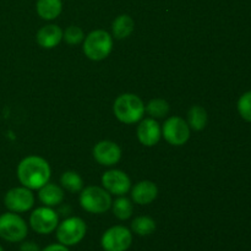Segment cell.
Instances as JSON below:
<instances>
[{
  "instance_id": "obj_26",
  "label": "cell",
  "mask_w": 251,
  "mask_h": 251,
  "mask_svg": "<svg viewBox=\"0 0 251 251\" xmlns=\"http://www.w3.org/2000/svg\"><path fill=\"white\" fill-rule=\"evenodd\" d=\"M20 251H41V249L37 243L31 242V240H27V242L24 240L22 244L20 245Z\"/></svg>"
},
{
  "instance_id": "obj_25",
  "label": "cell",
  "mask_w": 251,
  "mask_h": 251,
  "mask_svg": "<svg viewBox=\"0 0 251 251\" xmlns=\"http://www.w3.org/2000/svg\"><path fill=\"white\" fill-rule=\"evenodd\" d=\"M238 112L245 122L251 123V91L243 93L238 100Z\"/></svg>"
},
{
  "instance_id": "obj_5",
  "label": "cell",
  "mask_w": 251,
  "mask_h": 251,
  "mask_svg": "<svg viewBox=\"0 0 251 251\" xmlns=\"http://www.w3.org/2000/svg\"><path fill=\"white\" fill-rule=\"evenodd\" d=\"M28 234L27 223L19 213L6 212L0 216V238L9 243H21Z\"/></svg>"
},
{
  "instance_id": "obj_7",
  "label": "cell",
  "mask_w": 251,
  "mask_h": 251,
  "mask_svg": "<svg viewBox=\"0 0 251 251\" xmlns=\"http://www.w3.org/2000/svg\"><path fill=\"white\" fill-rule=\"evenodd\" d=\"M132 244V232L124 226H113L103 233L100 247L104 251H126Z\"/></svg>"
},
{
  "instance_id": "obj_4",
  "label": "cell",
  "mask_w": 251,
  "mask_h": 251,
  "mask_svg": "<svg viewBox=\"0 0 251 251\" xmlns=\"http://www.w3.org/2000/svg\"><path fill=\"white\" fill-rule=\"evenodd\" d=\"M112 202V195L104 188L91 185L81 190L80 205L88 213L102 215L110 210Z\"/></svg>"
},
{
  "instance_id": "obj_13",
  "label": "cell",
  "mask_w": 251,
  "mask_h": 251,
  "mask_svg": "<svg viewBox=\"0 0 251 251\" xmlns=\"http://www.w3.org/2000/svg\"><path fill=\"white\" fill-rule=\"evenodd\" d=\"M162 137V127L153 118H146L140 120L137 126V139L140 144L146 147H153Z\"/></svg>"
},
{
  "instance_id": "obj_20",
  "label": "cell",
  "mask_w": 251,
  "mask_h": 251,
  "mask_svg": "<svg viewBox=\"0 0 251 251\" xmlns=\"http://www.w3.org/2000/svg\"><path fill=\"white\" fill-rule=\"evenodd\" d=\"M113 213H114L115 217L120 221H126L129 220L132 216L134 212V205H132V201L130 199H127L126 196H118V199H115L112 202Z\"/></svg>"
},
{
  "instance_id": "obj_21",
  "label": "cell",
  "mask_w": 251,
  "mask_h": 251,
  "mask_svg": "<svg viewBox=\"0 0 251 251\" xmlns=\"http://www.w3.org/2000/svg\"><path fill=\"white\" fill-rule=\"evenodd\" d=\"M131 230L140 237H147L156 230V222L149 216H139L131 222Z\"/></svg>"
},
{
  "instance_id": "obj_2",
  "label": "cell",
  "mask_w": 251,
  "mask_h": 251,
  "mask_svg": "<svg viewBox=\"0 0 251 251\" xmlns=\"http://www.w3.org/2000/svg\"><path fill=\"white\" fill-rule=\"evenodd\" d=\"M113 113L120 123L135 124L144 119L145 103L134 93H123L114 100Z\"/></svg>"
},
{
  "instance_id": "obj_23",
  "label": "cell",
  "mask_w": 251,
  "mask_h": 251,
  "mask_svg": "<svg viewBox=\"0 0 251 251\" xmlns=\"http://www.w3.org/2000/svg\"><path fill=\"white\" fill-rule=\"evenodd\" d=\"M169 110L171 108H169L168 102L162 98H154L145 105V112L153 119H161V118L167 117Z\"/></svg>"
},
{
  "instance_id": "obj_9",
  "label": "cell",
  "mask_w": 251,
  "mask_h": 251,
  "mask_svg": "<svg viewBox=\"0 0 251 251\" xmlns=\"http://www.w3.org/2000/svg\"><path fill=\"white\" fill-rule=\"evenodd\" d=\"M59 225V215L53 207L42 206L36 208L29 216V226L36 233L42 235L55 232Z\"/></svg>"
},
{
  "instance_id": "obj_3",
  "label": "cell",
  "mask_w": 251,
  "mask_h": 251,
  "mask_svg": "<svg viewBox=\"0 0 251 251\" xmlns=\"http://www.w3.org/2000/svg\"><path fill=\"white\" fill-rule=\"evenodd\" d=\"M82 50L90 60H104L113 50V36L104 29H95L83 39Z\"/></svg>"
},
{
  "instance_id": "obj_15",
  "label": "cell",
  "mask_w": 251,
  "mask_h": 251,
  "mask_svg": "<svg viewBox=\"0 0 251 251\" xmlns=\"http://www.w3.org/2000/svg\"><path fill=\"white\" fill-rule=\"evenodd\" d=\"M37 43L44 49H53L63 41V29L58 25H46L37 32Z\"/></svg>"
},
{
  "instance_id": "obj_16",
  "label": "cell",
  "mask_w": 251,
  "mask_h": 251,
  "mask_svg": "<svg viewBox=\"0 0 251 251\" xmlns=\"http://www.w3.org/2000/svg\"><path fill=\"white\" fill-rule=\"evenodd\" d=\"M65 193L60 185H56L54 183H47L38 189V199L44 206L48 207H55L59 206L64 201Z\"/></svg>"
},
{
  "instance_id": "obj_18",
  "label": "cell",
  "mask_w": 251,
  "mask_h": 251,
  "mask_svg": "<svg viewBox=\"0 0 251 251\" xmlns=\"http://www.w3.org/2000/svg\"><path fill=\"white\" fill-rule=\"evenodd\" d=\"M37 14L46 21H51L61 14L63 1L61 0H37Z\"/></svg>"
},
{
  "instance_id": "obj_24",
  "label": "cell",
  "mask_w": 251,
  "mask_h": 251,
  "mask_svg": "<svg viewBox=\"0 0 251 251\" xmlns=\"http://www.w3.org/2000/svg\"><path fill=\"white\" fill-rule=\"evenodd\" d=\"M63 39L69 46H77L83 42L85 33L81 27L73 25V26H69L65 31H63Z\"/></svg>"
},
{
  "instance_id": "obj_17",
  "label": "cell",
  "mask_w": 251,
  "mask_h": 251,
  "mask_svg": "<svg viewBox=\"0 0 251 251\" xmlns=\"http://www.w3.org/2000/svg\"><path fill=\"white\" fill-rule=\"evenodd\" d=\"M135 29V21L131 16L119 15L112 24V36L115 39L129 38Z\"/></svg>"
},
{
  "instance_id": "obj_22",
  "label": "cell",
  "mask_w": 251,
  "mask_h": 251,
  "mask_svg": "<svg viewBox=\"0 0 251 251\" xmlns=\"http://www.w3.org/2000/svg\"><path fill=\"white\" fill-rule=\"evenodd\" d=\"M60 184L61 188L70 193H78L83 189V179L74 171L64 172L60 176Z\"/></svg>"
},
{
  "instance_id": "obj_8",
  "label": "cell",
  "mask_w": 251,
  "mask_h": 251,
  "mask_svg": "<svg viewBox=\"0 0 251 251\" xmlns=\"http://www.w3.org/2000/svg\"><path fill=\"white\" fill-rule=\"evenodd\" d=\"M191 129L181 117L168 118L162 126V136L172 146H183L190 139Z\"/></svg>"
},
{
  "instance_id": "obj_28",
  "label": "cell",
  "mask_w": 251,
  "mask_h": 251,
  "mask_svg": "<svg viewBox=\"0 0 251 251\" xmlns=\"http://www.w3.org/2000/svg\"><path fill=\"white\" fill-rule=\"evenodd\" d=\"M0 251H4V249H2V247H1V245H0Z\"/></svg>"
},
{
  "instance_id": "obj_6",
  "label": "cell",
  "mask_w": 251,
  "mask_h": 251,
  "mask_svg": "<svg viewBox=\"0 0 251 251\" xmlns=\"http://www.w3.org/2000/svg\"><path fill=\"white\" fill-rule=\"evenodd\" d=\"M55 232L56 239L60 244L74 247L83 240L87 233V226L82 218L69 217L65 218L63 222H59Z\"/></svg>"
},
{
  "instance_id": "obj_1",
  "label": "cell",
  "mask_w": 251,
  "mask_h": 251,
  "mask_svg": "<svg viewBox=\"0 0 251 251\" xmlns=\"http://www.w3.org/2000/svg\"><path fill=\"white\" fill-rule=\"evenodd\" d=\"M16 173L22 186L38 190L49 181L51 169L43 157L27 156L19 163Z\"/></svg>"
},
{
  "instance_id": "obj_11",
  "label": "cell",
  "mask_w": 251,
  "mask_h": 251,
  "mask_svg": "<svg viewBox=\"0 0 251 251\" xmlns=\"http://www.w3.org/2000/svg\"><path fill=\"white\" fill-rule=\"evenodd\" d=\"M102 185L110 195L124 196L131 189V180L125 172L110 169L102 176Z\"/></svg>"
},
{
  "instance_id": "obj_10",
  "label": "cell",
  "mask_w": 251,
  "mask_h": 251,
  "mask_svg": "<svg viewBox=\"0 0 251 251\" xmlns=\"http://www.w3.org/2000/svg\"><path fill=\"white\" fill-rule=\"evenodd\" d=\"M4 205L10 212L24 213L31 210L34 205V195L26 186L12 188L5 194Z\"/></svg>"
},
{
  "instance_id": "obj_27",
  "label": "cell",
  "mask_w": 251,
  "mask_h": 251,
  "mask_svg": "<svg viewBox=\"0 0 251 251\" xmlns=\"http://www.w3.org/2000/svg\"><path fill=\"white\" fill-rule=\"evenodd\" d=\"M41 251H70V250H69V247H66V245L60 244V243H54V244L48 245V247H46Z\"/></svg>"
},
{
  "instance_id": "obj_12",
  "label": "cell",
  "mask_w": 251,
  "mask_h": 251,
  "mask_svg": "<svg viewBox=\"0 0 251 251\" xmlns=\"http://www.w3.org/2000/svg\"><path fill=\"white\" fill-rule=\"evenodd\" d=\"M92 153L96 162L104 167L115 166L122 159V149L119 145L109 140H103L96 144Z\"/></svg>"
},
{
  "instance_id": "obj_19",
  "label": "cell",
  "mask_w": 251,
  "mask_h": 251,
  "mask_svg": "<svg viewBox=\"0 0 251 251\" xmlns=\"http://www.w3.org/2000/svg\"><path fill=\"white\" fill-rule=\"evenodd\" d=\"M207 112L201 105H193L188 112V119L186 123L194 131H201L207 125Z\"/></svg>"
},
{
  "instance_id": "obj_14",
  "label": "cell",
  "mask_w": 251,
  "mask_h": 251,
  "mask_svg": "<svg viewBox=\"0 0 251 251\" xmlns=\"http://www.w3.org/2000/svg\"><path fill=\"white\" fill-rule=\"evenodd\" d=\"M130 191H131L132 201L137 205H150L156 200L158 195V188L153 181L150 180L139 181L130 189Z\"/></svg>"
}]
</instances>
